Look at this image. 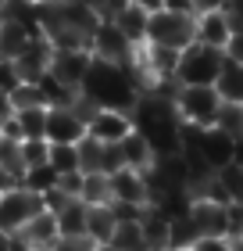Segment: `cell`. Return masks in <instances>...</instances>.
Instances as JSON below:
<instances>
[{
    "instance_id": "28",
    "label": "cell",
    "mask_w": 243,
    "mask_h": 251,
    "mask_svg": "<svg viewBox=\"0 0 243 251\" xmlns=\"http://www.w3.org/2000/svg\"><path fill=\"white\" fill-rule=\"evenodd\" d=\"M215 129H222L225 136H243V104H225L218 108V119H215Z\"/></svg>"
},
{
    "instance_id": "34",
    "label": "cell",
    "mask_w": 243,
    "mask_h": 251,
    "mask_svg": "<svg viewBox=\"0 0 243 251\" xmlns=\"http://www.w3.org/2000/svg\"><path fill=\"white\" fill-rule=\"evenodd\" d=\"M225 58L236 61V65H243V25L233 29V36H229V43H225Z\"/></svg>"
},
{
    "instance_id": "16",
    "label": "cell",
    "mask_w": 243,
    "mask_h": 251,
    "mask_svg": "<svg viewBox=\"0 0 243 251\" xmlns=\"http://www.w3.org/2000/svg\"><path fill=\"white\" fill-rule=\"evenodd\" d=\"M118 154H122V165L125 169H140V173H147L150 162H154V151H150V144L143 140L140 133H125L118 140Z\"/></svg>"
},
{
    "instance_id": "31",
    "label": "cell",
    "mask_w": 243,
    "mask_h": 251,
    "mask_svg": "<svg viewBox=\"0 0 243 251\" xmlns=\"http://www.w3.org/2000/svg\"><path fill=\"white\" fill-rule=\"evenodd\" d=\"M225 237L229 241L243 237V204H236V201L225 204Z\"/></svg>"
},
{
    "instance_id": "36",
    "label": "cell",
    "mask_w": 243,
    "mask_h": 251,
    "mask_svg": "<svg viewBox=\"0 0 243 251\" xmlns=\"http://www.w3.org/2000/svg\"><path fill=\"white\" fill-rule=\"evenodd\" d=\"M222 7H225V15L233 18V25L240 29V25H243V0H225Z\"/></svg>"
},
{
    "instance_id": "3",
    "label": "cell",
    "mask_w": 243,
    "mask_h": 251,
    "mask_svg": "<svg viewBox=\"0 0 243 251\" xmlns=\"http://www.w3.org/2000/svg\"><path fill=\"white\" fill-rule=\"evenodd\" d=\"M172 104H176L179 122L207 129V126H215V119H218L222 97H218L215 86H179L176 97H172Z\"/></svg>"
},
{
    "instance_id": "33",
    "label": "cell",
    "mask_w": 243,
    "mask_h": 251,
    "mask_svg": "<svg viewBox=\"0 0 243 251\" xmlns=\"http://www.w3.org/2000/svg\"><path fill=\"white\" fill-rule=\"evenodd\" d=\"M190 251H236L229 237H197Z\"/></svg>"
},
{
    "instance_id": "32",
    "label": "cell",
    "mask_w": 243,
    "mask_h": 251,
    "mask_svg": "<svg viewBox=\"0 0 243 251\" xmlns=\"http://www.w3.org/2000/svg\"><path fill=\"white\" fill-rule=\"evenodd\" d=\"M93 248H97V244L83 233V237H57L50 251H93Z\"/></svg>"
},
{
    "instance_id": "23",
    "label": "cell",
    "mask_w": 243,
    "mask_h": 251,
    "mask_svg": "<svg viewBox=\"0 0 243 251\" xmlns=\"http://www.w3.org/2000/svg\"><path fill=\"white\" fill-rule=\"evenodd\" d=\"M108 244H114L118 251H147V241H143L140 223H118Z\"/></svg>"
},
{
    "instance_id": "10",
    "label": "cell",
    "mask_w": 243,
    "mask_h": 251,
    "mask_svg": "<svg viewBox=\"0 0 243 251\" xmlns=\"http://www.w3.org/2000/svg\"><path fill=\"white\" fill-rule=\"evenodd\" d=\"M47 144H79L86 136V122L79 119V111L68 108H47Z\"/></svg>"
},
{
    "instance_id": "4",
    "label": "cell",
    "mask_w": 243,
    "mask_h": 251,
    "mask_svg": "<svg viewBox=\"0 0 243 251\" xmlns=\"http://www.w3.org/2000/svg\"><path fill=\"white\" fill-rule=\"evenodd\" d=\"M147 43H161V47H176V50L190 47L193 43V15H172L165 7L150 11Z\"/></svg>"
},
{
    "instance_id": "19",
    "label": "cell",
    "mask_w": 243,
    "mask_h": 251,
    "mask_svg": "<svg viewBox=\"0 0 243 251\" xmlns=\"http://www.w3.org/2000/svg\"><path fill=\"white\" fill-rule=\"evenodd\" d=\"M54 219H57V237H83L86 233V204L72 198Z\"/></svg>"
},
{
    "instance_id": "45",
    "label": "cell",
    "mask_w": 243,
    "mask_h": 251,
    "mask_svg": "<svg viewBox=\"0 0 243 251\" xmlns=\"http://www.w3.org/2000/svg\"><path fill=\"white\" fill-rule=\"evenodd\" d=\"M93 251H118V248H114V244H97Z\"/></svg>"
},
{
    "instance_id": "8",
    "label": "cell",
    "mask_w": 243,
    "mask_h": 251,
    "mask_svg": "<svg viewBox=\"0 0 243 251\" xmlns=\"http://www.w3.org/2000/svg\"><path fill=\"white\" fill-rule=\"evenodd\" d=\"M233 29H236V25H233V18L225 15V7H215V11H200V15H193V40L204 43V47L225 50Z\"/></svg>"
},
{
    "instance_id": "24",
    "label": "cell",
    "mask_w": 243,
    "mask_h": 251,
    "mask_svg": "<svg viewBox=\"0 0 243 251\" xmlns=\"http://www.w3.org/2000/svg\"><path fill=\"white\" fill-rule=\"evenodd\" d=\"M22 187L32 190V194H47L57 187V173H54V165L50 162H43V165H32L25 169V176H22Z\"/></svg>"
},
{
    "instance_id": "46",
    "label": "cell",
    "mask_w": 243,
    "mask_h": 251,
    "mask_svg": "<svg viewBox=\"0 0 243 251\" xmlns=\"http://www.w3.org/2000/svg\"><path fill=\"white\" fill-rule=\"evenodd\" d=\"M43 4H61V0H43Z\"/></svg>"
},
{
    "instance_id": "29",
    "label": "cell",
    "mask_w": 243,
    "mask_h": 251,
    "mask_svg": "<svg viewBox=\"0 0 243 251\" xmlns=\"http://www.w3.org/2000/svg\"><path fill=\"white\" fill-rule=\"evenodd\" d=\"M7 97H11V104H15V111L18 108H47L43 97H40V90H36V83H18Z\"/></svg>"
},
{
    "instance_id": "26",
    "label": "cell",
    "mask_w": 243,
    "mask_h": 251,
    "mask_svg": "<svg viewBox=\"0 0 243 251\" xmlns=\"http://www.w3.org/2000/svg\"><path fill=\"white\" fill-rule=\"evenodd\" d=\"M0 165H4L7 173L22 183V176H25V162H22V140H11V136L0 133Z\"/></svg>"
},
{
    "instance_id": "2",
    "label": "cell",
    "mask_w": 243,
    "mask_h": 251,
    "mask_svg": "<svg viewBox=\"0 0 243 251\" xmlns=\"http://www.w3.org/2000/svg\"><path fill=\"white\" fill-rule=\"evenodd\" d=\"M225 68V50L218 47H204V43H190L179 54L176 65V83L179 86H215V79Z\"/></svg>"
},
{
    "instance_id": "7",
    "label": "cell",
    "mask_w": 243,
    "mask_h": 251,
    "mask_svg": "<svg viewBox=\"0 0 243 251\" xmlns=\"http://www.w3.org/2000/svg\"><path fill=\"white\" fill-rule=\"evenodd\" d=\"M89 61H93L89 47H54L47 72L57 75L65 86L79 90V86H83V79H86V72H89Z\"/></svg>"
},
{
    "instance_id": "11",
    "label": "cell",
    "mask_w": 243,
    "mask_h": 251,
    "mask_svg": "<svg viewBox=\"0 0 243 251\" xmlns=\"http://www.w3.org/2000/svg\"><path fill=\"white\" fill-rule=\"evenodd\" d=\"M50 54H54V47H50V40H29L25 47H22V54L11 65H15V72H18V79L22 83H36V79L50 68Z\"/></svg>"
},
{
    "instance_id": "18",
    "label": "cell",
    "mask_w": 243,
    "mask_h": 251,
    "mask_svg": "<svg viewBox=\"0 0 243 251\" xmlns=\"http://www.w3.org/2000/svg\"><path fill=\"white\" fill-rule=\"evenodd\" d=\"M215 90H218V97H222L225 104H243V65L225 58L222 75L215 79Z\"/></svg>"
},
{
    "instance_id": "5",
    "label": "cell",
    "mask_w": 243,
    "mask_h": 251,
    "mask_svg": "<svg viewBox=\"0 0 243 251\" xmlns=\"http://www.w3.org/2000/svg\"><path fill=\"white\" fill-rule=\"evenodd\" d=\"M89 54H93L97 61H108V65H133L136 47L118 32V25H114L111 18H100L93 36H89Z\"/></svg>"
},
{
    "instance_id": "42",
    "label": "cell",
    "mask_w": 243,
    "mask_h": 251,
    "mask_svg": "<svg viewBox=\"0 0 243 251\" xmlns=\"http://www.w3.org/2000/svg\"><path fill=\"white\" fill-rule=\"evenodd\" d=\"M125 4H136V7H143V11H157L161 0H125Z\"/></svg>"
},
{
    "instance_id": "27",
    "label": "cell",
    "mask_w": 243,
    "mask_h": 251,
    "mask_svg": "<svg viewBox=\"0 0 243 251\" xmlns=\"http://www.w3.org/2000/svg\"><path fill=\"white\" fill-rule=\"evenodd\" d=\"M215 179L222 183V190L229 194V201H236V204H243V165H222L215 173Z\"/></svg>"
},
{
    "instance_id": "14",
    "label": "cell",
    "mask_w": 243,
    "mask_h": 251,
    "mask_svg": "<svg viewBox=\"0 0 243 251\" xmlns=\"http://www.w3.org/2000/svg\"><path fill=\"white\" fill-rule=\"evenodd\" d=\"M111 22L118 25V32L133 43V47H143V43H147V22H150V11L136 7V4H122V7L111 15Z\"/></svg>"
},
{
    "instance_id": "22",
    "label": "cell",
    "mask_w": 243,
    "mask_h": 251,
    "mask_svg": "<svg viewBox=\"0 0 243 251\" xmlns=\"http://www.w3.org/2000/svg\"><path fill=\"white\" fill-rule=\"evenodd\" d=\"M79 201H83V204H111V179L104 173H83Z\"/></svg>"
},
{
    "instance_id": "20",
    "label": "cell",
    "mask_w": 243,
    "mask_h": 251,
    "mask_svg": "<svg viewBox=\"0 0 243 251\" xmlns=\"http://www.w3.org/2000/svg\"><path fill=\"white\" fill-rule=\"evenodd\" d=\"M29 40L32 36L18 25L15 18H0V58H4V61H15Z\"/></svg>"
},
{
    "instance_id": "41",
    "label": "cell",
    "mask_w": 243,
    "mask_h": 251,
    "mask_svg": "<svg viewBox=\"0 0 243 251\" xmlns=\"http://www.w3.org/2000/svg\"><path fill=\"white\" fill-rule=\"evenodd\" d=\"M7 251H36V248H32L29 241H22V237L15 233V237H11V248H7Z\"/></svg>"
},
{
    "instance_id": "25",
    "label": "cell",
    "mask_w": 243,
    "mask_h": 251,
    "mask_svg": "<svg viewBox=\"0 0 243 251\" xmlns=\"http://www.w3.org/2000/svg\"><path fill=\"white\" fill-rule=\"evenodd\" d=\"M47 162L54 165V173H57V176H65V173H79V147H75V144H50Z\"/></svg>"
},
{
    "instance_id": "30",
    "label": "cell",
    "mask_w": 243,
    "mask_h": 251,
    "mask_svg": "<svg viewBox=\"0 0 243 251\" xmlns=\"http://www.w3.org/2000/svg\"><path fill=\"white\" fill-rule=\"evenodd\" d=\"M47 151H50L47 140H22V162H25V169L43 165L47 162Z\"/></svg>"
},
{
    "instance_id": "35",
    "label": "cell",
    "mask_w": 243,
    "mask_h": 251,
    "mask_svg": "<svg viewBox=\"0 0 243 251\" xmlns=\"http://www.w3.org/2000/svg\"><path fill=\"white\" fill-rule=\"evenodd\" d=\"M161 7L172 11V15H197V11H193V0H161Z\"/></svg>"
},
{
    "instance_id": "44",
    "label": "cell",
    "mask_w": 243,
    "mask_h": 251,
    "mask_svg": "<svg viewBox=\"0 0 243 251\" xmlns=\"http://www.w3.org/2000/svg\"><path fill=\"white\" fill-rule=\"evenodd\" d=\"M4 4H43V0H0V7Z\"/></svg>"
},
{
    "instance_id": "37",
    "label": "cell",
    "mask_w": 243,
    "mask_h": 251,
    "mask_svg": "<svg viewBox=\"0 0 243 251\" xmlns=\"http://www.w3.org/2000/svg\"><path fill=\"white\" fill-rule=\"evenodd\" d=\"M11 115H15V104H11V97L4 94V90H0V126H4Z\"/></svg>"
},
{
    "instance_id": "43",
    "label": "cell",
    "mask_w": 243,
    "mask_h": 251,
    "mask_svg": "<svg viewBox=\"0 0 243 251\" xmlns=\"http://www.w3.org/2000/svg\"><path fill=\"white\" fill-rule=\"evenodd\" d=\"M7 248H11V233L0 230V251H7Z\"/></svg>"
},
{
    "instance_id": "39",
    "label": "cell",
    "mask_w": 243,
    "mask_h": 251,
    "mask_svg": "<svg viewBox=\"0 0 243 251\" xmlns=\"http://www.w3.org/2000/svg\"><path fill=\"white\" fill-rule=\"evenodd\" d=\"M11 187H18V179L11 176V173H7L4 165H0V194H4V190H11Z\"/></svg>"
},
{
    "instance_id": "13",
    "label": "cell",
    "mask_w": 243,
    "mask_h": 251,
    "mask_svg": "<svg viewBox=\"0 0 243 251\" xmlns=\"http://www.w3.org/2000/svg\"><path fill=\"white\" fill-rule=\"evenodd\" d=\"M190 219L197 223L200 237H225V204L207 201V198H193L190 201Z\"/></svg>"
},
{
    "instance_id": "15",
    "label": "cell",
    "mask_w": 243,
    "mask_h": 251,
    "mask_svg": "<svg viewBox=\"0 0 243 251\" xmlns=\"http://www.w3.org/2000/svg\"><path fill=\"white\" fill-rule=\"evenodd\" d=\"M18 237L22 241H29L36 251H50L54 248V241H57V219L50 212H36L32 219L18 230Z\"/></svg>"
},
{
    "instance_id": "38",
    "label": "cell",
    "mask_w": 243,
    "mask_h": 251,
    "mask_svg": "<svg viewBox=\"0 0 243 251\" xmlns=\"http://www.w3.org/2000/svg\"><path fill=\"white\" fill-rule=\"evenodd\" d=\"M225 0H193V11L200 15V11H215V7H222Z\"/></svg>"
},
{
    "instance_id": "40",
    "label": "cell",
    "mask_w": 243,
    "mask_h": 251,
    "mask_svg": "<svg viewBox=\"0 0 243 251\" xmlns=\"http://www.w3.org/2000/svg\"><path fill=\"white\" fill-rule=\"evenodd\" d=\"M233 165H243V136H233Z\"/></svg>"
},
{
    "instance_id": "1",
    "label": "cell",
    "mask_w": 243,
    "mask_h": 251,
    "mask_svg": "<svg viewBox=\"0 0 243 251\" xmlns=\"http://www.w3.org/2000/svg\"><path fill=\"white\" fill-rule=\"evenodd\" d=\"M79 94L93 100L97 108H114V111H133L140 97V83L133 75V65H108V61H89V72L79 86Z\"/></svg>"
},
{
    "instance_id": "9",
    "label": "cell",
    "mask_w": 243,
    "mask_h": 251,
    "mask_svg": "<svg viewBox=\"0 0 243 251\" xmlns=\"http://www.w3.org/2000/svg\"><path fill=\"white\" fill-rule=\"evenodd\" d=\"M86 133L100 144H118L125 133H133V115L129 111H114V108H97L86 122Z\"/></svg>"
},
{
    "instance_id": "12",
    "label": "cell",
    "mask_w": 243,
    "mask_h": 251,
    "mask_svg": "<svg viewBox=\"0 0 243 251\" xmlns=\"http://www.w3.org/2000/svg\"><path fill=\"white\" fill-rule=\"evenodd\" d=\"M111 201H125V204H147L150 201V190H147V176L140 169H118L111 173Z\"/></svg>"
},
{
    "instance_id": "17",
    "label": "cell",
    "mask_w": 243,
    "mask_h": 251,
    "mask_svg": "<svg viewBox=\"0 0 243 251\" xmlns=\"http://www.w3.org/2000/svg\"><path fill=\"white\" fill-rule=\"evenodd\" d=\"M114 212L111 204H86V237L93 244H108L114 233Z\"/></svg>"
},
{
    "instance_id": "21",
    "label": "cell",
    "mask_w": 243,
    "mask_h": 251,
    "mask_svg": "<svg viewBox=\"0 0 243 251\" xmlns=\"http://www.w3.org/2000/svg\"><path fill=\"white\" fill-rule=\"evenodd\" d=\"M15 122L22 129V140H47V108H18Z\"/></svg>"
},
{
    "instance_id": "6",
    "label": "cell",
    "mask_w": 243,
    "mask_h": 251,
    "mask_svg": "<svg viewBox=\"0 0 243 251\" xmlns=\"http://www.w3.org/2000/svg\"><path fill=\"white\" fill-rule=\"evenodd\" d=\"M36 212H43V204H40V194H32V190H25V187H11V190H4L0 194V230L4 233H11L15 237L22 226H25Z\"/></svg>"
}]
</instances>
